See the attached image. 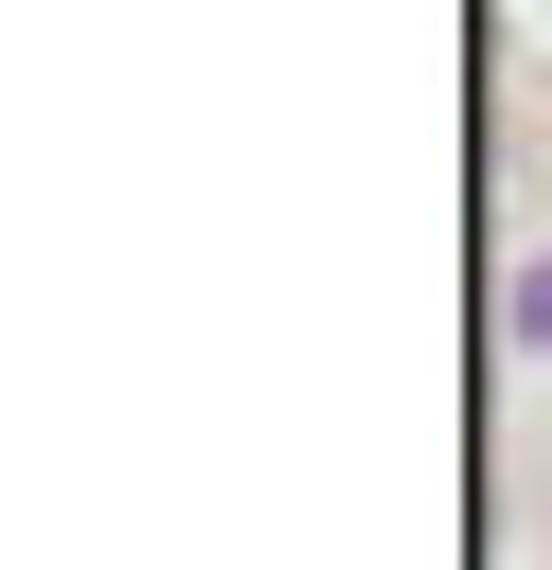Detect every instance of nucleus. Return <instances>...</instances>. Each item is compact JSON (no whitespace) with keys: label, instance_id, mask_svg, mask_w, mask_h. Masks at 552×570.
<instances>
[{"label":"nucleus","instance_id":"obj_1","mask_svg":"<svg viewBox=\"0 0 552 570\" xmlns=\"http://www.w3.org/2000/svg\"><path fill=\"white\" fill-rule=\"evenodd\" d=\"M516 338H534V356H552V249H534V267H516Z\"/></svg>","mask_w":552,"mask_h":570}]
</instances>
